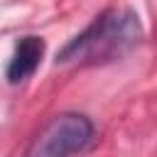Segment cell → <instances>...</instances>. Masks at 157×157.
<instances>
[{"label":"cell","instance_id":"3957f363","mask_svg":"<svg viewBox=\"0 0 157 157\" xmlns=\"http://www.w3.org/2000/svg\"><path fill=\"white\" fill-rule=\"evenodd\" d=\"M42 56H44V39L34 37V34L22 37L15 47V52H12L10 64H7V81L20 83V81L29 78L37 71Z\"/></svg>","mask_w":157,"mask_h":157},{"label":"cell","instance_id":"7a4b0ae2","mask_svg":"<svg viewBox=\"0 0 157 157\" xmlns=\"http://www.w3.org/2000/svg\"><path fill=\"white\" fill-rule=\"evenodd\" d=\"M93 137V123L81 113H61L52 118L29 142L22 157H69L83 150Z\"/></svg>","mask_w":157,"mask_h":157},{"label":"cell","instance_id":"6da1fadb","mask_svg":"<svg viewBox=\"0 0 157 157\" xmlns=\"http://www.w3.org/2000/svg\"><path fill=\"white\" fill-rule=\"evenodd\" d=\"M140 42V22L132 10H105L93 20L88 29L74 37L61 52L59 61H78V59H110L115 54L128 52Z\"/></svg>","mask_w":157,"mask_h":157}]
</instances>
